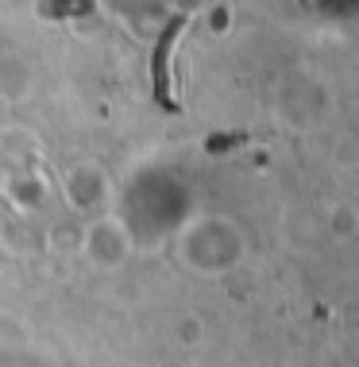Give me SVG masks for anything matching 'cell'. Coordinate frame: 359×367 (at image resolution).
Listing matches in <instances>:
<instances>
[{"label":"cell","mask_w":359,"mask_h":367,"mask_svg":"<svg viewBox=\"0 0 359 367\" xmlns=\"http://www.w3.org/2000/svg\"><path fill=\"white\" fill-rule=\"evenodd\" d=\"M186 20H170L166 31L158 35V46H155V59H151V74H155V97L166 112H178V101L170 97V74H166V62H170V51H174V39L182 35Z\"/></svg>","instance_id":"obj_1"},{"label":"cell","mask_w":359,"mask_h":367,"mask_svg":"<svg viewBox=\"0 0 359 367\" xmlns=\"http://www.w3.org/2000/svg\"><path fill=\"white\" fill-rule=\"evenodd\" d=\"M93 0H66V4H43V16H51V12H85Z\"/></svg>","instance_id":"obj_2"},{"label":"cell","mask_w":359,"mask_h":367,"mask_svg":"<svg viewBox=\"0 0 359 367\" xmlns=\"http://www.w3.org/2000/svg\"><path fill=\"white\" fill-rule=\"evenodd\" d=\"M251 136H213L209 139V151H228V144H248Z\"/></svg>","instance_id":"obj_3"}]
</instances>
